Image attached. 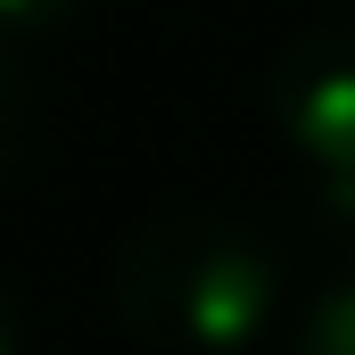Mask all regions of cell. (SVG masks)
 Masks as SVG:
<instances>
[{
  "instance_id": "obj_1",
  "label": "cell",
  "mask_w": 355,
  "mask_h": 355,
  "mask_svg": "<svg viewBox=\"0 0 355 355\" xmlns=\"http://www.w3.org/2000/svg\"><path fill=\"white\" fill-rule=\"evenodd\" d=\"M107 289L149 355H240L281 314V248L232 207H157L124 232Z\"/></svg>"
},
{
  "instance_id": "obj_2",
  "label": "cell",
  "mask_w": 355,
  "mask_h": 355,
  "mask_svg": "<svg viewBox=\"0 0 355 355\" xmlns=\"http://www.w3.org/2000/svg\"><path fill=\"white\" fill-rule=\"evenodd\" d=\"M265 116L314 207L355 232V25H306L265 75Z\"/></svg>"
},
{
  "instance_id": "obj_3",
  "label": "cell",
  "mask_w": 355,
  "mask_h": 355,
  "mask_svg": "<svg viewBox=\"0 0 355 355\" xmlns=\"http://www.w3.org/2000/svg\"><path fill=\"white\" fill-rule=\"evenodd\" d=\"M289 355H355V272H347V281H331V289L297 314Z\"/></svg>"
},
{
  "instance_id": "obj_4",
  "label": "cell",
  "mask_w": 355,
  "mask_h": 355,
  "mask_svg": "<svg viewBox=\"0 0 355 355\" xmlns=\"http://www.w3.org/2000/svg\"><path fill=\"white\" fill-rule=\"evenodd\" d=\"M91 0H0V42H50V33H67L75 17H83Z\"/></svg>"
},
{
  "instance_id": "obj_5",
  "label": "cell",
  "mask_w": 355,
  "mask_h": 355,
  "mask_svg": "<svg viewBox=\"0 0 355 355\" xmlns=\"http://www.w3.org/2000/svg\"><path fill=\"white\" fill-rule=\"evenodd\" d=\"M25 141V67H17V42H0V174Z\"/></svg>"
},
{
  "instance_id": "obj_6",
  "label": "cell",
  "mask_w": 355,
  "mask_h": 355,
  "mask_svg": "<svg viewBox=\"0 0 355 355\" xmlns=\"http://www.w3.org/2000/svg\"><path fill=\"white\" fill-rule=\"evenodd\" d=\"M0 355H17V297H8V281H0Z\"/></svg>"
}]
</instances>
